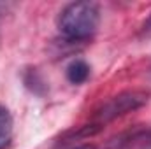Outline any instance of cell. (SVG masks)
<instances>
[{"label":"cell","mask_w":151,"mask_h":149,"mask_svg":"<svg viewBox=\"0 0 151 149\" xmlns=\"http://www.w3.org/2000/svg\"><path fill=\"white\" fill-rule=\"evenodd\" d=\"M148 97L150 93L148 91H142V90H130V91H123V93H118L116 97L109 98L107 102H104L93 114V119H95V125H104V123H109L116 117H121L125 114L132 111H137L139 107H142L146 102H148Z\"/></svg>","instance_id":"obj_2"},{"label":"cell","mask_w":151,"mask_h":149,"mask_svg":"<svg viewBox=\"0 0 151 149\" xmlns=\"http://www.w3.org/2000/svg\"><path fill=\"white\" fill-rule=\"evenodd\" d=\"M90 75V67L86 65V62L83 60H74L69 67H67V79L72 84H81L88 79Z\"/></svg>","instance_id":"obj_4"},{"label":"cell","mask_w":151,"mask_h":149,"mask_svg":"<svg viewBox=\"0 0 151 149\" xmlns=\"http://www.w3.org/2000/svg\"><path fill=\"white\" fill-rule=\"evenodd\" d=\"M100 23V11L95 2L69 4L58 16V30L69 40H84L91 37Z\"/></svg>","instance_id":"obj_1"},{"label":"cell","mask_w":151,"mask_h":149,"mask_svg":"<svg viewBox=\"0 0 151 149\" xmlns=\"http://www.w3.org/2000/svg\"><path fill=\"white\" fill-rule=\"evenodd\" d=\"M12 137V117L11 112L0 105V149H5Z\"/></svg>","instance_id":"obj_3"},{"label":"cell","mask_w":151,"mask_h":149,"mask_svg":"<svg viewBox=\"0 0 151 149\" xmlns=\"http://www.w3.org/2000/svg\"><path fill=\"white\" fill-rule=\"evenodd\" d=\"M72 149H95V146H90V144H83V146H77V148Z\"/></svg>","instance_id":"obj_6"},{"label":"cell","mask_w":151,"mask_h":149,"mask_svg":"<svg viewBox=\"0 0 151 149\" xmlns=\"http://www.w3.org/2000/svg\"><path fill=\"white\" fill-rule=\"evenodd\" d=\"M141 37H151V16L144 21V25L141 28Z\"/></svg>","instance_id":"obj_5"}]
</instances>
